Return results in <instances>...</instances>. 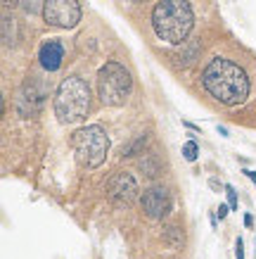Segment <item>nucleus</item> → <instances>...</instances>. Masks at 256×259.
Segmentation results:
<instances>
[{"instance_id": "obj_6", "label": "nucleus", "mask_w": 256, "mask_h": 259, "mask_svg": "<svg viewBox=\"0 0 256 259\" xmlns=\"http://www.w3.org/2000/svg\"><path fill=\"white\" fill-rule=\"evenodd\" d=\"M43 17L50 26L74 29L81 19V5H78V0H45Z\"/></svg>"}, {"instance_id": "obj_2", "label": "nucleus", "mask_w": 256, "mask_h": 259, "mask_svg": "<svg viewBox=\"0 0 256 259\" xmlns=\"http://www.w3.org/2000/svg\"><path fill=\"white\" fill-rule=\"evenodd\" d=\"M194 26V15L187 0H159L152 10V29L157 38L171 46L185 43Z\"/></svg>"}, {"instance_id": "obj_15", "label": "nucleus", "mask_w": 256, "mask_h": 259, "mask_svg": "<svg viewBox=\"0 0 256 259\" xmlns=\"http://www.w3.org/2000/svg\"><path fill=\"white\" fill-rule=\"evenodd\" d=\"M225 214H228V207H225V204H221V207H218V217H221V219H225Z\"/></svg>"}, {"instance_id": "obj_8", "label": "nucleus", "mask_w": 256, "mask_h": 259, "mask_svg": "<svg viewBox=\"0 0 256 259\" xmlns=\"http://www.w3.org/2000/svg\"><path fill=\"white\" fill-rule=\"evenodd\" d=\"M142 209H145V214L152 217V219H164V217L171 212L169 190L162 188V186H155V188L145 190V195H142Z\"/></svg>"}, {"instance_id": "obj_11", "label": "nucleus", "mask_w": 256, "mask_h": 259, "mask_svg": "<svg viewBox=\"0 0 256 259\" xmlns=\"http://www.w3.org/2000/svg\"><path fill=\"white\" fill-rule=\"evenodd\" d=\"M19 3H22V10L26 15H38L45 8V0H19Z\"/></svg>"}, {"instance_id": "obj_7", "label": "nucleus", "mask_w": 256, "mask_h": 259, "mask_svg": "<svg viewBox=\"0 0 256 259\" xmlns=\"http://www.w3.org/2000/svg\"><path fill=\"white\" fill-rule=\"evenodd\" d=\"M107 193H109V200L117 204H131L138 195V183L133 179L131 174H117V176H112L107 183Z\"/></svg>"}, {"instance_id": "obj_14", "label": "nucleus", "mask_w": 256, "mask_h": 259, "mask_svg": "<svg viewBox=\"0 0 256 259\" xmlns=\"http://www.w3.org/2000/svg\"><path fill=\"white\" fill-rule=\"evenodd\" d=\"M235 259H244V245H242V240H237V245H235Z\"/></svg>"}, {"instance_id": "obj_5", "label": "nucleus", "mask_w": 256, "mask_h": 259, "mask_svg": "<svg viewBox=\"0 0 256 259\" xmlns=\"http://www.w3.org/2000/svg\"><path fill=\"white\" fill-rule=\"evenodd\" d=\"M133 88V79L128 69L119 62H107L97 71V95L109 107H121L126 105Z\"/></svg>"}, {"instance_id": "obj_3", "label": "nucleus", "mask_w": 256, "mask_h": 259, "mask_svg": "<svg viewBox=\"0 0 256 259\" xmlns=\"http://www.w3.org/2000/svg\"><path fill=\"white\" fill-rule=\"evenodd\" d=\"M90 110V88L81 76H67L55 93V114L62 124H76Z\"/></svg>"}, {"instance_id": "obj_17", "label": "nucleus", "mask_w": 256, "mask_h": 259, "mask_svg": "<svg viewBox=\"0 0 256 259\" xmlns=\"http://www.w3.org/2000/svg\"><path fill=\"white\" fill-rule=\"evenodd\" d=\"M244 174H247L249 179H251V181H254V183H256V174H254V171H244Z\"/></svg>"}, {"instance_id": "obj_10", "label": "nucleus", "mask_w": 256, "mask_h": 259, "mask_svg": "<svg viewBox=\"0 0 256 259\" xmlns=\"http://www.w3.org/2000/svg\"><path fill=\"white\" fill-rule=\"evenodd\" d=\"M3 40H5V46L17 43V22L12 17H3Z\"/></svg>"}, {"instance_id": "obj_16", "label": "nucleus", "mask_w": 256, "mask_h": 259, "mask_svg": "<svg viewBox=\"0 0 256 259\" xmlns=\"http://www.w3.org/2000/svg\"><path fill=\"white\" fill-rule=\"evenodd\" d=\"M19 0H3V8H15Z\"/></svg>"}, {"instance_id": "obj_12", "label": "nucleus", "mask_w": 256, "mask_h": 259, "mask_svg": "<svg viewBox=\"0 0 256 259\" xmlns=\"http://www.w3.org/2000/svg\"><path fill=\"white\" fill-rule=\"evenodd\" d=\"M197 152H199V148H197V143L194 141H190V143L183 145V155H185L187 162H194V159H197Z\"/></svg>"}, {"instance_id": "obj_4", "label": "nucleus", "mask_w": 256, "mask_h": 259, "mask_svg": "<svg viewBox=\"0 0 256 259\" xmlns=\"http://www.w3.org/2000/svg\"><path fill=\"white\" fill-rule=\"evenodd\" d=\"M71 148H74L78 164L85 166V169H95V166H100L107 159L109 152L107 131L97 124L83 126V128H78L76 134L71 136Z\"/></svg>"}, {"instance_id": "obj_9", "label": "nucleus", "mask_w": 256, "mask_h": 259, "mask_svg": "<svg viewBox=\"0 0 256 259\" xmlns=\"http://www.w3.org/2000/svg\"><path fill=\"white\" fill-rule=\"evenodd\" d=\"M38 60H40V67L45 71H57L62 67V60H64L62 43L60 40H45L38 50Z\"/></svg>"}, {"instance_id": "obj_1", "label": "nucleus", "mask_w": 256, "mask_h": 259, "mask_svg": "<svg viewBox=\"0 0 256 259\" xmlns=\"http://www.w3.org/2000/svg\"><path fill=\"white\" fill-rule=\"evenodd\" d=\"M202 83L221 105H240L249 95V79L235 62L214 57L202 71Z\"/></svg>"}, {"instance_id": "obj_13", "label": "nucleus", "mask_w": 256, "mask_h": 259, "mask_svg": "<svg viewBox=\"0 0 256 259\" xmlns=\"http://www.w3.org/2000/svg\"><path fill=\"white\" fill-rule=\"evenodd\" d=\"M225 193H228V200H230V209H237V195H235L233 186H225Z\"/></svg>"}]
</instances>
